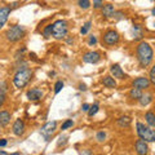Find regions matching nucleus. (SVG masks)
Here are the masks:
<instances>
[{
	"label": "nucleus",
	"mask_w": 155,
	"mask_h": 155,
	"mask_svg": "<svg viewBox=\"0 0 155 155\" xmlns=\"http://www.w3.org/2000/svg\"><path fill=\"white\" fill-rule=\"evenodd\" d=\"M11 13H12V8L11 7H8V5L0 7V28L7 23L9 16H11Z\"/></svg>",
	"instance_id": "13"
},
{
	"label": "nucleus",
	"mask_w": 155,
	"mask_h": 155,
	"mask_svg": "<svg viewBox=\"0 0 155 155\" xmlns=\"http://www.w3.org/2000/svg\"><path fill=\"white\" fill-rule=\"evenodd\" d=\"M91 26H92V22H91V21H87V22L84 23V25H83V27L80 28V34H81V35H85V34L89 31Z\"/></svg>",
	"instance_id": "25"
},
{
	"label": "nucleus",
	"mask_w": 155,
	"mask_h": 155,
	"mask_svg": "<svg viewBox=\"0 0 155 155\" xmlns=\"http://www.w3.org/2000/svg\"><path fill=\"white\" fill-rule=\"evenodd\" d=\"M91 2L89 0H79V2H78V5H79L80 8H83V9H88L89 7H91Z\"/></svg>",
	"instance_id": "28"
},
{
	"label": "nucleus",
	"mask_w": 155,
	"mask_h": 155,
	"mask_svg": "<svg viewBox=\"0 0 155 155\" xmlns=\"http://www.w3.org/2000/svg\"><path fill=\"white\" fill-rule=\"evenodd\" d=\"M141 96H142V91H140L137 88H132L129 91V97L130 98H133V100H140L141 98Z\"/></svg>",
	"instance_id": "23"
},
{
	"label": "nucleus",
	"mask_w": 155,
	"mask_h": 155,
	"mask_svg": "<svg viewBox=\"0 0 155 155\" xmlns=\"http://www.w3.org/2000/svg\"><path fill=\"white\" fill-rule=\"evenodd\" d=\"M43 96H44V93L40 88H31L26 92V97L30 101H39L43 98Z\"/></svg>",
	"instance_id": "11"
},
{
	"label": "nucleus",
	"mask_w": 155,
	"mask_h": 155,
	"mask_svg": "<svg viewBox=\"0 0 155 155\" xmlns=\"http://www.w3.org/2000/svg\"><path fill=\"white\" fill-rule=\"evenodd\" d=\"M134 149L138 155H147V153H149L147 142H145L143 140H137L134 143Z\"/></svg>",
	"instance_id": "14"
},
{
	"label": "nucleus",
	"mask_w": 155,
	"mask_h": 155,
	"mask_svg": "<svg viewBox=\"0 0 155 155\" xmlns=\"http://www.w3.org/2000/svg\"><path fill=\"white\" fill-rule=\"evenodd\" d=\"M115 12V8L113 4H105L102 7V16L106 17V18H111L113 17V14Z\"/></svg>",
	"instance_id": "16"
},
{
	"label": "nucleus",
	"mask_w": 155,
	"mask_h": 155,
	"mask_svg": "<svg viewBox=\"0 0 155 155\" xmlns=\"http://www.w3.org/2000/svg\"><path fill=\"white\" fill-rule=\"evenodd\" d=\"M136 127H137V134H138L140 140H143L145 142H154L155 141V132L153 128H150L140 122L136 124Z\"/></svg>",
	"instance_id": "5"
},
{
	"label": "nucleus",
	"mask_w": 155,
	"mask_h": 155,
	"mask_svg": "<svg viewBox=\"0 0 155 155\" xmlns=\"http://www.w3.org/2000/svg\"><path fill=\"white\" fill-rule=\"evenodd\" d=\"M11 122V113L7 110L0 111V127H7Z\"/></svg>",
	"instance_id": "15"
},
{
	"label": "nucleus",
	"mask_w": 155,
	"mask_h": 155,
	"mask_svg": "<svg viewBox=\"0 0 155 155\" xmlns=\"http://www.w3.org/2000/svg\"><path fill=\"white\" fill-rule=\"evenodd\" d=\"M79 89H80V91H87V87H85V84L80 83V84H79Z\"/></svg>",
	"instance_id": "38"
},
{
	"label": "nucleus",
	"mask_w": 155,
	"mask_h": 155,
	"mask_svg": "<svg viewBox=\"0 0 155 155\" xmlns=\"http://www.w3.org/2000/svg\"><path fill=\"white\" fill-rule=\"evenodd\" d=\"M83 155H92L91 154V150H83V153H81Z\"/></svg>",
	"instance_id": "39"
},
{
	"label": "nucleus",
	"mask_w": 155,
	"mask_h": 155,
	"mask_svg": "<svg viewBox=\"0 0 155 155\" xmlns=\"http://www.w3.org/2000/svg\"><path fill=\"white\" fill-rule=\"evenodd\" d=\"M0 54H2V53H0Z\"/></svg>",
	"instance_id": "42"
},
{
	"label": "nucleus",
	"mask_w": 155,
	"mask_h": 155,
	"mask_svg": "<svg viewBox=\"0 0 155 155\" xmlns=\"http://www.w3.org/2000/svg\"><path fill=\"white\" fill-rule=\"evenodd\" d=\"M7 143H8V141L5 138H2L0 140V147H4V146H7Z\"/></svg>",
	"instance_id": "37"
},
{
	"label": "nucleus",
	"mask_w": 155,
	"mask_h": 155,
	"mask_svg": "<svg viewBox=\"0 0 155 155\" xmlns=\"http://www.w3.org/2000/svg\"><path fill=\"white\" fill-rule=\"evenodd\" d=\"M133 38L136 39V40H138V39H142V35H143V30L142 27L140 25H134L133 26Z\"/></svg>",
	"instance_id": "22"
},
{
	"label": "nucleus",
	"mask_w": 155,
	"mask_h": 155,
	"mask_svg": "<svg viewBox=\"0 0 155 155\" xmlns=\"http://www.w3.org/2000/svg\"><path fill=\"white\" fill-rule=\"evenodd\" d=\"M98 109H100L98 104L94 102V104H93V105H92L91 107H89V110H88V116H91V118H92V116H94L97 113H98Z\"/></svg>",
	"instance_id": "24"
},
{
	"label": "nucleus",
	"mask_w": 155,
	"mask_h": 155,
	"mask_svg": "<svg viewBox=\"0 0 155 155\" xmlns=\"http://www.w3.org/2000/svg\"><path fill=\"white\" fill-rule=\"evenodd\" d=\"M102 84L105 87H107V88H115V87H116V81H115L114 78H111L110 75H107V76L102 78Z\"/></svg>",
	"instance_id": "20"
},
{
	"label": "nucleus",
	"mask_w": 155,
	"mask_h": 155,
	"mask_svg": "<svg viewBox=\"0 0 155 155\" xmlns=\"http://www.w3.org/2000/svg\"><path fill=\"white\" fill-rule=\"evenodd\" d=\"M25 129H26L25 122L22 119H16V122L13 123V127H12V132L16 136H18V137H21L25 133Z\"/></svg>",
	"instance_id": "10"
},
{
	"label": "nucleus",
	"mask_w": 155,
	"mask_h": 155,
	"mask_svg": "<svg viewBox=\"0 0 155 155\" xmlns=\"http://www.w3.org/2000/svg\"><path fill=\"white\" fill-rule=\"evenodd\" d=\"M96 138H97V141L98 142H104L105 138H106V133L104 132V130H100V132H97Z\"/></svg>",
	"instance_id": "30"
},
{
	"label": "nucleus",
	"mask_w": 155,
	"mask_h": 155,
	"mask_svg": "<svg viewBox=\"0 0 155 155\" xmlns=\"http://www.w3.org/2000/svg\"><path fill=\"white\" fill-rule=\"evenodd\" d=\"M147 79L150 80V83H155V66L154 67H151V69H150V72H149V78Z\"/></svg>",
	"instance_id": "31"
},
{
	"label": "nucleus",
	"mask_w": 155,
	"mask_h": 155,
	"mask_svg": "<svg viewBox=\"0 0 155 155\" xmlns=\"http://www.w3.org/2000/svg\"><path fill=\"white\" fill-rule=\"evenodd\" d=\"M140 101V105L141 106H147L149 104H151L153 102V94L151 93H142V96H141V98L138 100Z\"/></svg>",
	"instance_id": "19"
},
{
	"label": "nucleus",
	"mask_w": 155,
	"mask_h": 155,
	"mask_svg": "<svg viewBox=\"0 0 155 155\" xmlns=\"http://www.w3.org/2000/svg\"><path fill=\"white\" fill-rule=\"evenodd\" d=\"M41 155H43V154H41Z\"/></svg>",
	"instance_id": "43"
},
{
	"label": "nucleus",
	"mask_w": 155,
	"mask_h": 155,
	"mask_svg": "<svg viewBox=\"0 0 155 155\" xmlns=\"http://www.w3.org/2000/svg\"><path fill=\"white\" fill-rule=\"evenodd\" d=\"M89 107H91L89 104H83V105H81V111H87V113H88Z\"/></svg>",
	"instance_id": "36"
},
{
	"label": "nucleus",
	"mask_w": 155,
	"mask_h": 155,
	"mask_svg": "<svg viewBox=\"0 0 155 155\" xmlns=\"http://www.w3.org/2000/svg\"><path fill=\"white\" fill-rule=\"evenodd\" d=\"M102 40H104V43L106 45H115V44L119 43L120 35H119V32L115 31V30H107L104 34Z\"/></svg>",
	"instance_id": "7"
},
{
	"label": "nucleus",
	"mask_w": 155,
	"mask_h": 155,
	"mask_svg": "<svg viewBox=\"0 0 155 155\" xmlns=\"http://www.w3.org/2000/svg\"><path fill=\"white\" fill-rule=\"evenodd\" d=\"M110 72H111V78H116V79H125L127 78V75H125V72L123 71V69L120 67L119 64H114L111 65L110 67Z\"/></svg>",
	"instance_id": "12"
},
{
	"label": "nucleus",
	"mask_w": 155,
	"mask_h": 155,
	"mask_svg": "<svg viewBox=\"0 0 155 155\" xmlns=\"http://www.w3.org/2000/svg\"><path fill=\"white\" fill-rule=\"evenodd\" d=\"M136 54H137L140 67H142V69H146L153 62V58H154L153 48L146 41H141L137 45V48H136Z\"/></svg>",
	"instance_id": "1"
},
{
	"label": "nucleus",
	"mask_w": 155,
	"mask_h": 155,
	"mask_svg": "<svg viewBox=\"0 0 155 155\" xmlns=\"http://www.w3.org/2000/svg\"><path fill=\"white\" fill-rule=\"evenodd\" d=\"M145 120H146V123H147V127L150 128H153L154 125H155V115L153 111H147L146 114H145Z\"/></svg>",
	"instance_id": "21"
},
{
	"label": "nucleus",
	"mask_w": 155,
	"mask_h": 155,
	"mask_svg": "<svg viewBox=\"0 0 155 155\" xmlns=\"http://www.w3.org/2000/svg\"><path fill=\"white\" fill-rule=\"evenodd\" d=\"M64 81L62 80H58V81H56V84H54V94H58L60 92L62 91V88H64Z\"/></svg>",
	"instance_id": "27"
},
{
	"label": "nucleus",
	"mask_w": 155,
	"mask_h": 155,
	"mask_svg": "<svg viewBox=\"0 0 155 155\" xmlns=\"http://www.w3.org/2000/svg\"><path fill=\"white\" fill-rule=\"evenodd\" d=\"M43 36H44V38L52 36V23H51V25H47L44 28H43Z\"/></svg>",
	"instance_id": "26"
},
{
	"label": "nucleus",
	"mask_w": 155,
	"mask_h": 155,
	"mask_svg": "<svg viewBox=\"0 0 155 155\" xmlns=\"http://www.w3.org/2000/svg\"><path fill=\"white\" fill-rule=\"evenodd\" d=\"M132 85H133V88H137L140 91H143V89L150 88L151 83H150V80L147 79L146 76H138V78H136V79L132 81Z\"/></svg>",
	"instance_id": "8"
},
{
	"label": "nucleus",
	"mask_w": 155,
	"mask_h": 155,
	"mask_svg": "<svg viewBox=\"0 0 155 155\" xmlns=\"http://www.w3.org/2000/svg\"><path fill=\"white\" fill-rule=\"evenodd\" d=\"M25 34H26L25 27L21 26V25H14V26L9 27L8 30H7L5 38H7L8 41L16 43V41H18V40H21V39L25 36Z\"/></svg>",
	"instance_id": "4"
},
{
	"label": "nucleus",
	"mask_w": 155,
	"mask_h": 155,
	"mask_svg": "<svg viewBox=\"0 0 155 155\" xmlns=\"http://www.w3.org/2000/svg\"><path fill=\"white\" fill-rule=\"evenodd\" d=\"M66 142H67V137H66V136H64V137H62V136H61V137L58 138V142H57V145H58V146H61V145H65Z\"/></svg>",
	"instance_id": "34"
},
{
	"label": "nucleus",
	"mask_w": 155,
	"mask_h": 155,
	"mask_svg": "<svg viewBox=\"0 0 155 155\" xmlns=\"http://www.w3.org/2000/svg\"><path fill=\"white\" fill-rule=\"evenodd\" d=\"M32 78V70L26 67V69L18 70L13 78V84L16 85V88H25V87L30 83Z\"/></svg>",
	"instance_id": "2"
},
{
	"label": "nucleus",
	"mask_w": 155,
	"mask_h": 155,
	"mask_svg": "<svg viewBox=\"0 0 155 155\" xmlns=\"http://www.w3.org/2000/svg\"><path fill=\"white\" fill-rule=\"evenodd\" d=\"M56 128H57V122H56V120H53V122H47L40 128V133H41L43 137H44L45 141H49V138L52 137V134L56 132Z\"/></svg>",
	"instance_id": "6"
},
{
	"label": "nucleus",
	"mask_w": 155,
	"mask_h": 155,
	"mask_svg": "<svg viewBox=\"0 0 155 155\" xmlns=\"http://www.w3.org/2000/svg\"><path fill=\"white\" fill-rule=\"evenodd\" d=\"M8 155H21L19 153H12V154H8Z\"/></svg>",
	"instance_id": "41"
},
{
	"label": "nucleus",
	"mask_w": 155,
	"mask_h": 155,
	"mask_svg": "<svg viewBox=\"0 0 155 155\" xmlns=\"http://www.w3.org/2000/svg\"><path fill=\"white\" fill-rule=\"evenodd\" d=\"M97 43V38L94 36V35H91L89 38H88V44L89 45H94Z\"/></svg>",
	"instance_id": "33"
},
{
	"label": "nucleus",
	"mask_w": 155,
	"mask_h": 155,
	"mask_svg": "<svg viewBox=\"0 0 155 155\" xmlns=\"http://www.w3.org/2000/svg\"><path fill=\"white\" fill-rule=\"evenodd\" d=\"M83 61L85 64H98L101 61V56H100L98 52L89 51V52H85L83 54Z\"/></svg>",
	"instance_id": "9"
},
{
	"label": "nucleus",
	"mask_w": 155,
	"mask_h": 155,
	"mask_svg": "<svg viewBox=\"0 0 155 155\" xmlns=\"http://www.w3.org/2000/svg\"><path fill=\"white\" fill-rule=\"evenodd\" d=\"M104 5V2H101V0H94L93 2V7L94 8H101Z\"/></svg>",
	"instance_id": "35"
},
{
	"label": "nucleus",
	"mask_w": 155,
	"mask_h": 155,
	"mask_svg": "<svg viewBox=\"0 0 155 155\" xmlns=\"http://www.w3.org/2000/svg\"><path fill=\"white\" fill-rule=\"evenodd\" d=\"M5 98H7V83L2 81L0 83V107L5 102Z\"/></svg>",
	"instance_id": "17"
},
{
	"label": "nucleus",
	"mask_w": 155,
	"mask_h": 155,
	"mask_svg": "<svg viewBox=\"0 0 155 155\" xmlns=\"http://www.w3.org/2000/svg\"><path fill=\"white\" fill-rule=\"evenodd\" d=\"M113 17L116 19V21H119V19H122V18H124L125 16H124V13H123V11H118V12H114V14H113Z\"/></svg>",
	"instance_id": "32"
},
{
	"label": "nucleus",
	"mask_w": 155,
	"mask_h": 155,
	"mask_svg": "<svg viewBox=\"0 0 155 155\" xmlns=\"http://www.w3.org/2000/svg\"><path fill=\"white\" fill-rule=\"evenodd\" d=\"M0 155H8L5 151H3V150H0Z\"/></svg>",
	"instance_id": "40"
},
{
	"label": "nucleus",
	"mask_w": 155,
	"mask_h": 155,
	"mask_svg": "<svg viewBox=\"0 0 155 155\" xmlns=\"http://www.w3.org/2000/svg\"><path fill=\"white\" fill-rule=\"evenodd\" d=\"M67 34H69V23L65 19H57L52 23V36L54 39L57 40L65 39Z\"/></svg>",
	"instance_id": "3"
},
{
	"label": "nucleus",
	"mask_w": 155,
	"mask_h": 155,
	"mask_svg": "<svg viewBox=\"0 0 155 155\" xmlns=\"http://www.w3.org/2000/svg\"><path fill=\"white\" fill-rule=\"evenodd\" d=\"M130 122H132V119H130L129 116L124 115V116H120V118L116 120V124H118L120 128H127V127H129Z\"/></svg>",
	"instance_id": "18"
},
{
	"label": "nucleus",
	"mask_w": 155,
	"mask_h": 155,
	"mask_svg": "<svg viewBox=\"0 0 155 155\" xmlns=\"http://www.w3.org/2000/svg\"><path fill=\"white\" fill-rule=\"evenodd\" d=\"M72 125H74V120H72V119H67V120H65V123L62 124L61 129H62V130H65V129H67V128L72 127Z\"/></svg>",
	"instance_id": "29"
}]
</instances>
